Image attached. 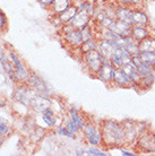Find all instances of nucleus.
<instances>
[{"label":"nucleus","instance_id":"nucleus-1","mask_svg":"<svg viewBox=\"0 0 155 156\" xmlns=\"http://www.w3.org/2000/svg\"><path fill=\"white\" fill-rule=\"evenodd\" d=\"M102 140L108 146H120L126 143L122 125L116 121H104L101 127Z\"/></svg>","mask_w":155,"mask_h":156},{"label":"nucleus","instance_id":"nucleus-2","mask_svg":"<svg viewBox=\"0 0 155 156\" xmlns=\"http://www.w3.org/2000/svg\"><path fill=\"white\" fill-rule=\"evenodd\" d=\"M122 125L124 133V140L126 143H134L137 138L147 130V125L143 122H135L132 120H126Z\"/></svg>","mask_w":155,"mask_h":156},{"label":"nucleus","instance_id":"nucleus-3","mask_svg":"<svg viewBox=\"0 0 155 156\" xmlns=\"http://www.w3.org/2000/svg\"><path fill=\"white\" fill-rule=\"evenodd\" d=\"M93 12V8L89 4H84L81 5V7L78 9V12H76L75 17L73 20L70 22L71 25L75 28L81 30L83 27H85L86 25H88V22L91 20V15Z\"/></svg>","mask_w":155,"mask_h":156},{"label":"nucleus","instance_id":"nucleus-4","mask_svg":"<svg viewBox=\"0 0 155 156\" xmlns=\"http://www.w3.org/2000/svg\"><path fill=\"white\" fill-rule=\"evenodd\" d=\"M85 55V62H86V66L88 67V69L93 74H96L100 71L101 69L102 65L104 62L105 59L103 58V55L100 53V51L96 50V49H93V50H89L87 51Z\"/></svg>","mask_w":155,"mask_h":156},{"label":"nucleus","instance_id":"nucleus-5","mask_svg":"<svg viewBox=\"0 0 155 156\" xmlns=\"http://www.w3.org/2000/svg\"><path fill=\"white\" fill-rule=\"evenodd\" d=\"M63 37L73 47H81L84 43L81 37V32L78 28H75L73 25H67L63 28Z\"/></svg>","mask_w":155,"mask_h":156},{"label":"nucleus","instance_id":"nucleus-6","mask_svg":"<svg viewBox=\"0 0 155 156\" xmlns=\"http://www.w3.org/2000/svg\"><path fill=\"white\" fill-rule=\"evenodd\" d=\"M137 146L143 152L155 153V133L145 131L137 138Z\"/></svg>","mask_w":155,"mask_h":156},{"label":"nucleus","instance_id":"nucleus-7","mask_svg":"<svg viewBox=\"0 0 155 156\" xmlns=\"http://www.w3.org/2000/svg\"><path fill=\"white\" fill-rule=\"evenodd\" d=\"M34 93L35 92H33L30 88V86L20 85L15 90V92H14V98H15V101L20 102V103H22L24 105L28 106L30 103H31V100L33 98Z\"/></svg>","mask_w":155,"mask_h":156},{"label":"nucleus","instance_id":"nucleus-8","mask_svg":"<svg viewBox=\"0 0 155 156\" xmlns=\"http://www.w3.org/2000/svg\"><path fill=\"white\" fill-rule=\"evenodd\" d=\"M30 106L34 111H36V112H43V111H45V110L49 109L51 106V101L45 95L35 92L31 100Z\"/></svg>","mask_w":155,"mask_h":156},{"label":"nucleus","instance_id":"nucleus-9","mask_svg":"<svg viewBox=\"0 0 155 156\" xmlns=\"http://www.w3.org/2000/svg\"><path fill=\"white\" fill-rule=\"evenodd\" d=\"M116 67L112 63L111 60L105 59L103 65H102L100 71L97 73V77L104 83H111L113 80V75H114Z\"/></svg>","mask_w":155,"mask_h":156},{"label":"nucleus","instance_id":"nucleus-10","mask_svg":"<svg viewBox=\"0 0 155 156\" xmlns=\"http://www.w3.org/2000/svg\"><path fill=\"white\" fill-rule=\"evenodd\" d=\"M26 82H27V85L30 86L31 88H33L35 92H38V93H40V94H43V95H48V94H49V90H48L45 83L43 82L38 75L33 74V73H30Z\"/></svg>","mask_w":155,"mask_h":156},{"label":"nucleus","instance_id":"nucleus-11","mask_svg":"<svg viewBox=\"0 0 155 156\" xmlns=\"http://www.w3.org/2000/svg\"><path fill=\"white\" fill-rule=\"evenodd\" d=\"M111 61H112L116 68H120L124 65L132 62V55H128L124 48L118 47L114 51V53H113L112 58H111Z\"/></svg>","mask_w":155,"mask_h":156},{"label":"nucleus","instance_id":"nucleus-12","mask_svg":"<svg viewBox=\"0 0 155 156\" xmlns=\"http://www.w3.org/2000/svg\"><path fill=\"white\" fill-rule=\"evenodd\" d=\"M132 25H129V24H126L124 22H120L118 20H114L111 23L109 30H111L112 32H114L116 34H118L121 37H128V36L132 35Z\"/></svg>","mask_w":155,"mask_h":156},{"label":"nucleus","instance_id":"nucleus-13","mask_svg":"<svg viewBox=\"0 0 155 156\" xmlns=\"http://www.w3.org/2000/svg\"><path fill=\"white\" fill-rule=\"evenodd\" d=\"M10 59H12L14 67H15V76H16V82H25L28 78V73L26 71V69L23 67L22 62L20 61V59L17 58V55L15 53L10 52Z\"/></svg>","mask_w":155,"mask_h":156},{"label":"nucleus","instance_id":"nucleus-14","mask_svg":"<svg viewBox=\"0 0 155 156\" xmlns=\"http://www.w3.org/2000/svg\"><path fill=\"white\" fill-rule=\"evenodd\" d=\"M117 48L118 47H117L114 43L105 41V40H102L101 42L97 43V50L100 51V53L103 55V58L109 59V60H111Z\"/></svg>","mask_w":155,"mask_h":156},{"label":"nucleus","instance_id":"nucleus-15","mask_svg":"<svg viewBox=\"0 0 155 156\" xmlns=\"http://www.w3.org/2000/svg\"><path fill=\"white\" fill-rule=\"evenodd\" d=\"M112 82L119 87H134L132 79L128 76H126V74L121 70V68H116Z\"/></svg>","mask_w":155,"mask_h":156},{"label":"nucleus","instance_id":"nucleus-16","mask_svg":"<svg viewBox=\"0 0 155 156\" xmlns=\"http://www.w3.org/2000/svg\"><path fill=\"white\" fill-rule=\"evenodd\" d=\"M0 63L4 68V70L6 71V74L12 78L14 82H16V76H15V67H14V63L9 62L8 60V57L6 55L2 50H0Z\"/></svg>","mask_w":155,"mask_h":156},{"label":"nucleus","instance_id":"nucleus-17","mask_svg":"<svg viewBox=\"0 0 155 156\" xmlns=\"http://www.w3.org/2000/svg\"><path fill=\"white\" fill-rule=\"evenodd\" d=\"M132 9L128 7H124V6H120V7L116 8V18L120 22H124L126 24L132 25Z\"/></svg>","mask_w":155,"mask_h":156},{"label":"nucleus","instance_id":"nucleus-18","mask_svg":"<svg viewBox=\"0 0 155 156\" xmlns=\"http://www.w3.org/2000/svg\"><path fill=\"white\" fill-rule=\"evenodd\" d=\"M150 33H148V30L146 28V26L144 25H132V40H135L136 42L139 43L140 41L145 40L146 37H148Z\"/></svg>","mask_w":155,"mask_h":156},{"label":"nucleus","instance_id":"nucleus-19","mask_svg":"<svg viewBox=\"0 0 155 156\" xmlns=\"http://www.w3.org/2000/svg\"><path fill=\"white\" fill-rule=\"evenodd\" d=\"M132 25H144L146 26L148 24V17L144 12L139 9H132Z\"/></svg>","mask_w":155,"mask_h":156},{"label":"nucleus","instance_id":"nucleus-20","mask_svg":"<svg viewBox=\"0 0 155 156\" xmlns=\"http://www.w3.org/2000/svg\"><path fill=\"white\" fill-rule=\"evenodd\" d=\"M77 12H78V8L76 6H69L65 12L59 14L58 18L60 20V23H69V22H71Z\"/></svg>","mask_w":155,"mask_h":156},{"label":"nucleus","instance_id":"nucleus-21","mask_svg":"<svg viewBox=\"0 0 155 156\" xmlns=\"http://www.w3.org/2000/svg\"><path fill=\"white\" fill-rule=\"evenodd\" d=\"M139 52H155V39L146 37L138 43Z\"/></svg>","mask_w":155,"mask_h":156},{"label":"nucleus","instance_id":"nucleus-22","mask_svg":"<svg viewBox=\"0 0 155 156\" xmlns=\"http://www.w3.org/2000/svg\"><path fill=\"white\" fill-rule=\"evenodd\" d=\"M68 7H69V0H54L51 5V8L56 14H61Z\"/></svg>","mask_w":155,"mask_h":156},{"label":"nucleus","instance_id":"nucleus-23","mask_svg":"<svg viewBox=\"0 0 155 156\" xmlns=\"http://www.w3.org/2000/svg\"><path fill=\"white\" fill-rule=\"evenodd\" d=\"M42 119H43V121H44L48 126H50V127H52V126H54L57 123V118H56L53 112L50 110V108L42 112Z\"/></svg>","mask_w":155,"mask_h":156},{"label":"nucleus","instance_id":"nucleus-24","mask_svg":"<svg viewBox=\"0 0 155 156\" xmlns=\"http://www.w3.org/2000/svg\"><path fill=\"white\" fill-rule=\"evenodd\" d=\"M153 68H154V67L151 66V65H148V63H146V62H143L140 66L137 67V73L139 74L140 77H147V76L151 75Z\"/></svg>","mask_w":155,"mask_h":156},{"label":"nucleus","instance_id":"nucleus-25","mask_svg":"<svg viewBox=\"0 0 155 156\" xmlns=\"http://www.w3.org/2000/svg\"><path fill=\"white\" fill-rule=\"evenodd\" d=\"M70 117H71V119L76 122V125L79 127V129L84 128V126H85V121H84V119H83V118L77 113V110L75 109V108H71V109H70Z\"/></svg>","mask_w":155,"mask_h":156},{"label":"nucleus","instance_id":"nucleus-26","mask_svg":"<svg viewBox=\"0 0 155 156\" xmlns=\"http://www.w3.org/2000/svg\"><path fill=\"white\" fill-rule=\"evenodd\" d=\"M139 55L143 62L155 67V52H139Z\"/></svg>","mask_w":155,"mask_h":156},{"label":"nucleus","instance_id":"nucleus-27","mask_svg":"<svg viewBox=\"0 0 155 156\" xmlns=\"http://www.w3.org/2000/svg\"><path fill=\"white\" fill-rule=\"evenodd\" d=\"M45 135V130L41 127H38V128L34 129V131L31 133V140L33 143H39L41 139H42L43 137Z\"/></svg>","mask_w":155,"mask_h":156},{"label":"nucleus","instance_id":"nucleus-28","mask_svg":"<svg viewBox=\"0 0 155 156\" xmlns=\"http://www.w3.org/2000/svg\"><path fill=\"white\" fill-rule=\"evenodd\" d=\"M81 52H83V53H86V52L89 50L97 49V44H96V42H95V40L89 39L83 43V44L81 45Z\"/></svg>","mask_w":155,"mask_h":156},{"label":"nucleus","instance_id":"nucleus-29","mask_svg":"<svg viewBox=\"0 0 155 156\" xmlns=\"http://www.w3.org/2000/svg\"><path fill=\"white\" fill-rule=\"evenodd\" d=\"M65 128L67 129V131L73 136V138L75 137V133H77L78 129H79V127H78L77 125H76V122H75L73 119H70V120H68L66 122V126H63Z\"/></svg>","mask_w":155,"mask_h":156},{"label":"nucleus","instance_id":"nucleus-30","mask_svg":"<svg viewBox=\"0 0 155 156\" xmlns=\"http://www.w3.org/2000/svg\"><path fill=\"white\" fill-rule=\"evenodd\" d=\"M83 130H84V133H85L86 138H89V137L94 136V135H96L97 133H100L101 130H97L96 128H95V126H93L92 123H87V125L84 126V128H83Z\"/></svg>","mask_w":155,"mask_h":156},{"label":"nucleus","instance_id":"nucleus-31","mask_svg":"<svg viewBox=\"0 0 155 156\" xmlns=\"http://www.w3.org/2000/svg\"><path fill=\"white\" fill-rule=\"evenodd\" d=\"M81 37H83V41L85 42L87 40L92 39V31H91V26L86 25L85 27H83L81 30Z\"/></svg>","mask_w":155,"mask_h":156},{"label":"nucleus","instance_id":"nucleus-32","mask_svg":"<svg viewBox=\"0 0 155 156\" xmlns=\"http://www.w3.org/2000/svg\"><path fill=\"white\" fill-rule=\"evenodd\" d=\"M143 0H120V4L124 7H128L132 9V7H136L137 5H139Z\"/></svg>","mask_w":155,"mask_h":156},{"label":"nucleus","instance_id":"nucleus-33","mask_svg":"<svg viewBox=\"0 0 155 156\" xmlns=\"http://www.w3.org/2000/svg\"><path fill=\"white\" fill-rule=\"evenodd\" d=\"M9 133V127H8L6 123H0V135L1 136H5Z\"/></svg>","mask_w":155,"mask_h":156},{"label":"nucleus","instance_id":"nucleus-34","mask_svg":"<svg viewBox=\"0 0 155 156\" xmlns=\"http://www.w3.org/2000/svg\"><path fill=\"white\" fill-rule=\"evenodd\" d=\"M86 154H88V155H105L104 153H102L101 151H99V149H95V148H89L86 151Z\"/></svg>","mask_w":155,"mask_h":156},{"label":"nucleus","instance_id":"nucleus-35","mask_svg":"<svg viewBox=\"0 0 155 156\" xmlns=\"http://www.w3.org/2000/svg\"><path fill=\"white\" fill-rule=\"evenodd\" d=\"M59 135H62V136H66V137H69V138H73V136L70 135L68 131H67V129L65 127H61V128H59Z\"/></svg>","mask_w":155,"mask_h":156},{"label":"nucleus","instance_id":"nucleus-36","mask_svg":"<svg viewBox=\"0 0 155 156\" xmlns=\"http://www.w3.org/2000/svg\"><path fill=\"white\" fill-rule=\"evenodd\" d=\"M6 25V17H5L4 12L0 10V28H2Z\"/></svg>","mask_w":155,"mask_h":156},{"label":"nucleus","instance_id":"nucleus-37","mask_svg":"<svg viewBox=\"0 0 155 156\" xmlns=\"http://www.w3.org/2000/svg\"><path fill=\"white\" fill-rule=\"evenodd\" d=\"M53 1L54 0H40V4L44 6V7H48V6H51Z\"/></svg>","mask_w":155,"mask_h":156},{"label":"nucleus","instance_id":"nucleus-38","mask_svg":"<svg viewBox=\"0 0 155 156\" xmlns=\"http://www.w3.org/2000/svg\"><path fill=\"white\" fill-rule=\"evenodd\" d=\"M150 77H151V79L153 80V82L155 83V67L153 68V70H152L151 75H150Z\"/></svg>","mask_w":155,"mask_h":156},{"label":"nucleus","instance_id":"nucleus-39","mask_svg":"<svg viewBox=\"0 0 155 156\" xmlns=\"http://www.w3.org/2000/svg\"><path fill=\"white\" fill-rule=\"evenodd\" d=\"M5 104H6V102H5L4 100H0V108L2 105H5Z\"/></svg>","mask_w":155,"mask_h":156},{"label":"nucleus","instance_id":"nucleus-40","mask_svg":"<svg viewBox=\"0 0 155 156\" xmlns=\"http://www.w3.org/2000/svg\"><path fill=\"white\" fill-rule=\"evenodd\" d=\"M2 143H4V138H2V137L0 136V146L2 145Z\"/></svg>","mask_w":155,"mask_h":156}]
</instances>
